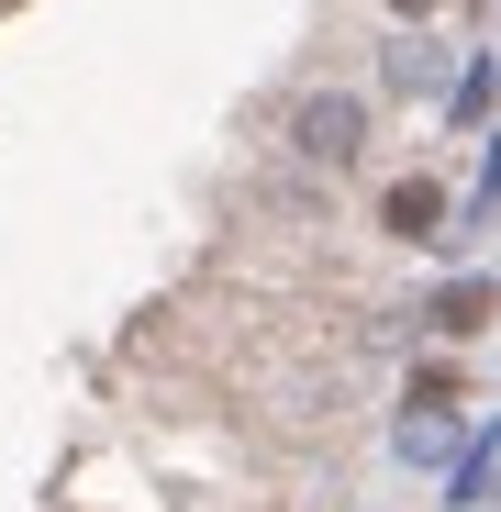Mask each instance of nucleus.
Returning <instances> with one entry per match:
<instances>
[{"label":"nucleus","instance_id":"nucleus-4","mask_svg":"<svg viewBox=\"0 0 501 512\" xmlns=\"http://www.w3.org/2000/svg\"><path fill=\"white\" fill-rule=\"evenodd\" d=\"M490 479H501V423H490V435H479V457L457 468V512H479V501H490Z\"/></svg>","mask_w":501,"mask_h":512},{"label":"nucleus","instance_id":"nucleus-1","mask_svg":"<svg viewBox=\"0 0 501 512\" xmlns=\"http://www.w3.org/2000/svg\"><path fill=\"white\" fill-rule=\"evenodd\" d=\"M290 145H301L312 167H346V156L368 145V101H357V90H312V101L290 112Z\"/></svg>","mask_w":501,"mask_h":512},{"label":"nucleus","instance_id":"nucleus-3","mask_svg":"<svg viewBox=\"0 0 501 512\" xmlns=\"http://www.w3.org/2000/svg\"><path fill=\"white\" fill-rule=\"evenodd\" d=\"M490 312H501V290H490V279H457V290H435V334H479Z\"/></svg>","mask_w":501,"mask_h":512},{"label":"nucleus","instance_id":"nucleus-5","mask_svg":"<svg viewBox=\"0 0 501 512\" xmlns=\"http://www.w3.org/2000/svg\"><path fill=\"white\" fill-rule=\"evenodd\" d=\"M390 12H401V23H424V12H435V0H390Z\"/></svg>","mask_w":501,"mask_h":512},{"label":"nucleus","instance_id":"nucleus-2","mask_svg":"<svg viewBox=\"0 0 501 512\" xmlns=\"http://www.w3.org/2000/svg\"><path fill=\"white\" fill-rule=\"evenodd\" d=\"M379 234L435 245V234H446V190H435V179H390V190H379Z\"/></svg>","mask_w":501,"mask_h":512}]
</instances>
